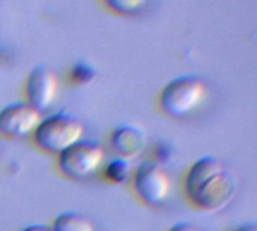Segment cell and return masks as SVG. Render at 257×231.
<instances>
[{
  "label": "cell",
  "mask_w": 257,
  "mask_h": 231,
  "mask_svg": "<svg viewBox=\"0 0 257 231\" xmlns=\"http://www.w3.org/2000/svg\"><path fill=\"white\" fill-rule=\"evenodd\" d=\"M185 194L199 209L217 212L226 207L236 191V179L217 156L197 159L187 171Z\"/></svg>",
  "instance_id": "1"
},
{
  "label": "cell",
  "mask_w": 257,
  "mask_h": 231,
  "mask_svg": "<svg viewBox=\"0 0 257 231\" xmlns=\"http://www.w3.org/2000/svg\"><path fill=\"white\" fill-rule=\"evenodd\" d=\"M83 123L68 111L54 113L39 122L33 135L35 144L51 155H59L83 138Z\"/></svg>",
  "instance_id": "2"
},
{
  "label": "cell",
  "mask_w": 257,
  "mask_h": 231,
  "mask_svg": "<svg viewBox=\"0 0 257 231\" xmlns=\"http://www.w3.org/2000/svg\"><path fill=\"white\" fill-rule=\"evenodd\" d=\"M206 95V84L200 77L184 75L169 81L160 93V108L170 117H184L193 113Z\"/></svg>",
  "instance_id": "3"
},
{
  "label": "cell",
  "mask_w": 257,
  "mask_h": 231,
  "mask_svg": "<svg viewBox=\"0 0 257 231\" xmlns=\"http://www.w3.org/2000/svg\"><path fill=\"white\" fill-rule=\"evenodd\" d=\"M104 161V149L93 140H80L57 155V168L68 179H84L93 174Z\"/></svg>",
  "instance_id": "4"
},
{
  "label": "cell",
  "mask_w": 257,
  "mask_h": 231,
  "mask_svg": "<svg viewBox=\"0 0 257 231\" xmlns=\"http://www.w3.org/2000/svg\"><path fill=\"white\" fill-rule=\"evenodd\" d=\"M133 186L137 197L149 206L161 204L170 192V177L155 161L142 162L133 174Z\"/></svg>",
  "instance_id": "5"
},
{
  "label": "cell",
  "mask_w": 257,
  "mask_h": 231,
  "mask_svg": "<svg viewBox=\"0 0 257 231\" xmlns=\"http://www.w3.org/2000/svg\"><path fill=\"white\" fill-rule=\"evenodd\" d=\"M59 81L54 74V71L45 65L35 66L24 84V93H26V102L30 104L35 110L39 113L50 108V105L54 102L57 95Z\"/></svg>",
  "instance_id": "6"
},
{
  "label": "cell",
  "mask_w": 257,
  "mask_h": 231,
  "mask_svg": "<svg viewBox=\"0 0 257 231\" xmlns=\"http://www.w3.org/2000/svg\"><path fill=\"white\" fill-rule=\"evenodd\" d=\"M42 120L41 113L27 102H12L0 110V134L9 138L32 135Z\"/></svg>",
  "instance_id": "7"
},
{
  "label": "cell",
  "mask_w": 257,
  "mask_h": 231,
  "mask_svg": "<svg viewBox=\"0 0 257 231\" xmlns=\"http://www.w3.org/2000/svg\"><path fill=\"white\" fill-rule=\"evenodd\" d=\"M146 143H148V137L145 129L133 123L119 125L117 128L113 129L110 135L111 149L120 158L125 159L139 156L145 150Z\"/></svg>",
  "instance_id": "8"
},
{
  "label": "cell",
  "mask_w": 257,
  "mask_h": 231,
  "mask_svg": "<svg viewBox=\"0 0 257 231\" xmlns=\"http://www.w3.org/2000/svg\"><path fill=\"white\" fill-rule=\"evenodd\" d=\"M53 231H95L93 224L81 213L77 212H65L60 213L54 222Z\"/></svg>",
  "instance_id": "9"
},
{
  "label": "cell",
  "mask_w": 257,
  "mask_h": 231,
  "mask_svg": "<svg viewBox=\"0 0 257 231\" xmlns=\"http://www.w3.org/2000/svg\"><path fill=\"white\" fill-rule=\"evenodd\" d=\"M131 174V162L125 158H114L104 167V177L111 183H123Z\"/></svg>",
  "instance_id": "10"
},
{
  "label": "cell",
  "mask_w": 257,
  "mask_h": 231,
  "mask_svg": "<svg viewBox=\"0 0 257 231\" xmlns=\"http://www.w3.org/2000/svg\"><path fill=\"white\" fill-rule=\"evenodd\" d=\"M69 80L78 86H89L96 80V69L92 63L78 60L69 69Z\"/></svg>",
  "instance_id": "11"
},
{
  "label": "cell",
  "mask_w": 257,
  "mask_h": 231,
  "mask_svg": "<svg viewBox=\"0 0 257 231\" xmlns=\"http://www.w3.org/2000/svg\"><path fill=\"white\" fill-rule=\"evenodd\" d=\"M105 5L111 11H116L117 14H131L134 11H139L145 5V2L143 0H107Z\"/></svg>",
  "instance_id": "12"
},
{
  "label": "cell",
  "mask_w": 257,
  "mask_h": 231,
  "mask_svg": "<svg viewBox=\"0 0 257 231\" xmlns=\"http://www.w3.org/2000/svg\"><path fill=\"white\" fill-rule=\"evenodd\" d=\"M170 155H172L170 146L166 144V143H158V144L155 146V149H154V156H155V158H154L152 161H155L157 164H160V162L169 159Z\"/></svg>",
  "instance_id": "13"
},
{
  "label": "cell",
  "mask_w": 257,
  "mask_h": 231,
  "mask_svg": "<svg viewBox=\"0 0 257 231\" xmlns=\"http://www.w3.org/2000/svg\"><path fill=\"white\" fill-rule=\"evenodd\" d=\"M169 231H199L194 225L188 224V222H179V224H175L172 228H169Z\"/></svg>",
  "instance_id": "14"
},
{
  "label": "cell",
  "mask_w": 257,
  "mask_h": 231,
  "mask_svg": "<svg viewBox=\"0 0 257 231\" xmlns=\"http://www.w3.org/2000/svg\"><path fill=\"white\" fill-rule=\"evenodd\" d=\"M21 231H53V228L48 227V225H42V224H33V225H29V227L23 228Z\"/></svg>",
  "instance_id": "15"
},
{
  "label": "cell",
  "mask_w": 257,
  "mask_h": 231,
  "mask_svg": "<svg viewBox=\"0 0 257 231\" xmlns=\"http://www.w3.org/2000/svg\"><path fill=\"white\" fill-rule=\"evenodd\" d=\"M236 231H257L256 224H245V225H241Z\"/></svg>",
  "instance_id": "16"
}]
</instances>
